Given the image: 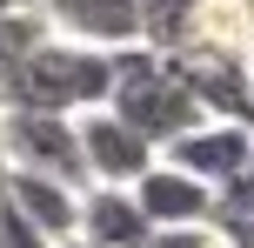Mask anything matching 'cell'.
I'll use <instances>...</instances> for the list:
<instances>
[{
  "mask_svg": "<svg viewBox=\"0 0 254 248\" xmlns=\"http://www.w3.org/2000/svg\"><path fill=\"white\" fill-rule=\"evenodd\" d=\"M134 195H140L154 228H214V215H221V195L207 181H194V174H181L174 161H161Z\"/></svg>",
  "mask_w": 254,
  "mask_h": 248,
  "instance_id": "52a82bcc",
  "label": "cell"
},
{
  "mask_svg": "<svg viewBox=\"0 0 254 248\" xmlns=\"http://www.w3.org/2000/svg\"><path fill=\"white\" fill-rule=\"evenodd\" d=\"M234 7V40H254V0H228Z\"/></svg>",
  "mask_w": 254,
  "mask_h": 248,
  "instance_id": "4fadbf2b",
  "label": "cell"
},
{
  "mask_svg": "<svg viewBox=\"0 0 254 248\" xmlns=\"http://www.w3.org/2000/svg\"><path fill=\"white\" fill-rule=\"evenodd\" d=\"M47 27L61 40H80V47H147V20H154V0H47Z\"/></svg>",
  "mask_w": 254,
  "mask_h": 248,
  "instance_id": "5b68a950",
  "label": "cell"
},
{
  "mask_svg": "<svg viewBox=\"0 0 254 248\" xmlns=\"http://www.w3.org/2000/svg\"><path fill=\"white\" fill-rule=\"evenodd\" d=\"M13 181V155H7V101H0V195H7Z\"/></svg>",
  "mask_w": 254,
  "mask_h": 248,
  "instance_id": "5bb4252c",
  "label": "cell"
},
{
  "mask_svg": "<svg viewBox=\"0 0 254 248\" xmlns=\"http://www.w3.org/2000/svg\"><path fill=\"white\" fill-rule=\"evenodd\" d=\"M80 148H87V181L94 188H140L161 168V148L140 128H127L114 107H94L80 114Z\"/></svg>",
  "mask_w": 254,
  "mask_h": 248,
  "instance_id": "277c9868",
  "label": "cell"
},
{
  "mask_svg": "<svg viewBox=\"0 0 254 248\" xmlns=\"http://www.w3.org/2000/svg\"><path fill=\"white\" fill-rule=\"evenodd\" d=\"M161 161H174L181 174L207 181L214 195H234V188H241V174L254 168V128H248V121H201V128L181 134Z\"/></svg>",
  "mask_w": 254,
  "mask_h": 248,
  "instance_id": "8992f818",
  "label": "cell"
},
{
  "mask_svg": "<svg viewBox=\"0 0 254 248\" xmlns=\"http://www.w3.org/2000/svg\"><path fill=\"white\" fill-rule=\"evenodd\" d=\"M214 235H221V248H254V201L248 195H221Z\"/></svg>",
  "mask_w": 254,
  "mask_h": 248,
  "instance_id": "8fae6325",
  "label": "cell"
},
{
  "mask_svg": "<svg viewBox=\"0 0 254 248\" xmlns=\"http://www.w3.org/2000/svg\"><path fill=\"white\" fill-rule=\"evenodd\" d=\"M234 195H248V201H254V168H248V174H241V188H234Z\"/></svg>",
  "mask_w": 254,
  "mask_h": 248,
  "instance_id": "2e32d148",
  "label": "cell"
},
{
  "mask_svg": "<svg viewBox=\"0 0 254 248\" xmlns=\"http://www.w3.org/2000/svg\"><path fill=\"white\" fill-rule=\"evenodd\" d=\"M7 155H13V174H47V181H67V188H94L80 121H67V114L7 107Z\"/></svg>",
  "mask_w": 254,
  "mask_h": 248,
  "instance_id": "3957f363",
  "label": "cell"
},
{
  "mask_svg": "<svg viewBox=\"0 0 254 248\" xmlns=\"http://www.w3.org/2000/svg\"><path fill=\"white\" fill-rule=\"evenodd\" d=\"M47 34H54L47 13H0V101H7V87H13V74H20V61H27Z\"/></svg>",
  "mask_w": 254,
  "mask_h": 248,
  "instance_id": "30bf717a",
  "label": "cell"
},
{
  "mask_svg": "<svg viewBox=\"0 0 254 248\" xmlns=\"http://www.w3.org/2000/svg\"><path fill=\"white\" fill-rule=\"evenodd\" d=\"M114 81H121V54L47 34L20 61V74H13V87H7V107H40V114L80 121V114H94V107L114 101Z\"/></svg>",
  "mask_w": 254,
  "mask_h": 248,
  "instance_id": "6da1fadb",
  "label": "cell"
},
{
  "mask_svg": "<svg viewBox=\"0 0 254 248\" xmlns=\"http://www.w3.org/2000/svg\"><path fill=\"white\" fill-rule=\"evenodd\" d=\"M47 0H0V13H40Z\"/></svg>",
  "mask_w": 254,
  "mask_h": 248,
  "instance_id": "9a60e30c",
  "label": "cell"
},
{
  "mask_svg": "<svg viewBox=\"0 0 254 248\" xmlns=\"http://www.w3.org/2000/svg\"><path fill=\"white\" fill-rule=\"evenodd\" d=\"M140 248H221L214 228H154Z\"/></svg>",
  "mask_w": 254,
  "mask_h": 248,
  "instance_id": "7c38bea8",
  "label": "cell"
},
{
  "mask_svg": "<svg viewBox=\"0 0 254 248\" xmlns=\"http://www.w3.org/2000/svg\"><path fill=\"white\" fill-rule=\"evenodd\" d=\"M67 248H101V242H80V235H74V242H67Z\"/></svg>",
  "mask_w": 254,
  "mask_h": 248,
  "instance_id": "e0dca14e",
  "label": "cell"
},
{
  "mask_svg": "<svg viewBox=\"0 0 254 248\" xmlns=\"http://www.w3.org/2000/svg\"><path fill=\"white\" fill-rule=\"evenodd\" d=\"M80 195H87V188H67V181H47V174H13L7 181V208L20 215V222H34L40 235L47 242H74L80 235Z\"/></svg>",
  "mask_w": 254,
  "mask_h": 248,
  "instance_id": "ba28073f",
  "label": "cell"
},
{
  "mask_svg": "<svg viewBox=\"0 0 254 248\" xmlns=\"http://www.w3.org/2000/svg\"><path fill=\"white\" fill-rule=\"evenodd\" d=\"M114 114L127 121V128H140L154 148H174L181 134H194L201 121H214L201 107V94L188 87V74H181L167 54H154V47H127L121 54V81H114Z\"/></svg>",
  "mask_w": 254,
  "mask_h": 248,
  "instance_id": "7a4b0ae2",
  "label": "cell"
},
{
  "mask_svg": "<svg viewBox=\"0 0 254 248\" xmlns=\"http://www.w3.org/2000/svg\"><path fill=\"white\" fill-rule=\"evenodd\" d=\"M154 235L147 208H140L134 188H87L80 195V242H101V248H140Z\"/></svg>",
  "mask_w": 254,
  "mask_h": 248,
  "instance_id": "9c48e42d",
  "label": "cell"
}]
</instances>
